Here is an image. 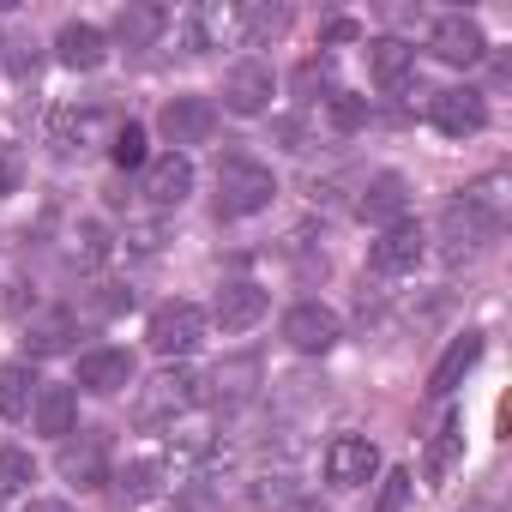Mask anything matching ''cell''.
<instances>
[{"mask_svg":"<svg viewBox=\"0 0 512 512\" xmlns=\"http://www.w3.org/2000/svg\"><path fill=\"white\" fill-rule=\"evenodd\" d=\"M494 235H500V205L488 187L446 199V211H440V253L446 260H476Z\"/></svg>","mask_w":512,"mask_h":512,"instance_id":"cell-1","label":"cell"},{"mask_svg":"<svg viewBox=\"0 0 512 512\" xmlns=\"http://www.w3.org/2000/svg\"><path fill=\"white\" fill-rule=\"evenodd\" d=\"M278 199V175L253 157H223L217 163V217H253Z\"/></svg>","mask_w":512,"mask_h":512,"instance_id":"cell-2","label":"cell"},{"mask_svg":"<svg viewBox=\"0 0 512 512\" xmlns=\"http://www.w3.org/2000/svg\"><path fill=\"white\" fill-rule=\"evenodd\" d=\"M199 338H205V314H199L193 302H163V308L151 314V326H145V344H151L157 356H187Z\"/></svg>","mask_w":512,"mask_h":512,"instance_id":"cell-3","label":"cell"},{"mask_svg":"<svg viewBox=\"0 0 512 512\" xmlns=\"http://www.w3.org/2000/svg\"><path fill=\"white\" fill-rule=\"evenodd\" d=\"M428 121H434L446 139H470V133L488 127V103H482V91L452 85V91H434V97H428Z\"/></svg>","mask_w":512,"mask_h":512,"instance_id":"cell-4","label":"cell"},{"mask_svg":"<svg viewBox=\"0 0 512 512\" xmlns=\"http://www.w3.org/2000/svg\"><path fill=\"white\" fill-rule=\"evenodd\" d=\"M338 338H344V326H338V314H332L326 302H296V308L284 314V344L302 350V356H326Z\"/></svg>","mask_w":512,"mask_h":512,"instance_id":"cell-5","label":"cell"},{"mask_svg":"<svg viewBox=\"0 0 512 512\" xmlns=\"http://www.w3.org/2000/svg\"><path fill=\"white\" fill-rule=\"evenodd\" d=\"M428 49H434V61H446V67H476V61L488 55V37H482V25H476V19L446 13V19H434Z\"/></svg>","mask_w":512,"mask_h":512,"instance_id":"cell-6","label":"cell"},{"mask_svg":"<svg viewBox=\"0 0 512 512\" xmlns=\"http://www.w3.org/2000/svg\"><path fill=\"white\" fill-rule=\"evenodd\" d=\"M374 470H380V446L368 434H338L326 446V482L332 488H362V482H374Z\"/></svg>","mask_w":512,"mask_h":512,"instance_id":"cell-7","label":"cell"},{"mask_svg":"<svg viewBox=\"0 0 512 512\" xmlns=\"http://www.w3.org/2000/svg\"><path fill=\"white\" fill-rule=\"evenodd\" d=\"M157 127H163V139L175 151L181 145H205L217 133V109H211V97H169L163 115H157Z\"/></svg>","mask_w":512,"mask_h":512,"instance_id":"cell-8","label":"cell"},{"mask_svg":"<svg viewBox=\"0 0 512 512\" xmlns=\"http://www.w3.org/2000/svg\"><path fill=\"white\" fill-rule=\"evenodd\" d=\"M199 398H205V380H199L193 368H163V374L151 380L145 404H139V422H163V416H175V410H193Z\"/></svg>","mask_w":512,"mask_h":512,"instance_id":"cell-9","label":"cell"},{"mask_svg":"<svg viewBox=\"0 0 512 512\" xmlns=\"http://www.w3.org/2000/svg\"><path fill=\"white\" fill-rule=\"evenodd\" d=\"M272 91H278V79H272L266 61H241L223 79V109L229 115H266L272 109Z\"/></svg>","mask_w":512,"mask_h":512,"instance_id":"cell-10","label":"cell"},{"mask_svg":"<svg viewBox=\"0 0 512 512\" xmlns=\"http://www.w3.org/2000/svg\"><path fill=\"white\" fill-rule=\"evenodd\" d=\"M422 253H428V235L404 217V223H392L380 241H374V253H368V266L380 272V278H404V272H416L422 266Z\"/></svg>","mask_w":512,"mask_h":512,"instance_id":"cell-11","label":"cell"},{"mask_svg":"<svg viewBox=\"0 0 512 512\" xmlns=\"http://www.w3.org/2000/svg\"><path fill=\"white\" fill-rule=\"evenodd\" d=\"M356 217H362V223H386V229L404 223V217H410V181L392 175V169L374 175V181L362 187V199H356Z\"/></svg>","mask_w":512,"mask_h":512,"instance_id":"cell-12","label":"cell"},{"mask_svg":"<svg viewBox=\"0 0 512 512\" xmlns=\"http://www.w3.org/2000/svg\"><path fill=\"white\" fill-rule=\"evenodd\" d=\"M211 320H217L223 332H247V326H260V320H266V290H260V284H247V278L223 284V290H217V302H211Z\"/></svg>","mask_w":512,"mask_h":512,"instance_id":"cell-13","label":"cell"},{"mask_svg":"<svg viewBox=\"0 0 512 512\" xmlns=\"http://www.w3.org/2000/svg\"><path fill=\"white\" fill-rule=\"evenodd\" d=\"M187 193H193V163H187V151H163V157L145 163V199H151V205H181Z\"/></svg>","mask_w":512,"mask_h":512,"instance_id":"cell-14","label":"cell"},{"mask_svg":"<svg viewBox=\"0 0 512 512\" xmlns=\"http://www.w3.org/2000/svg\"><path fill=\"white\" fill-rule=\"evenodd\" d=\"M61 476L67 482H79V488H97V482H109V446H103V434H67L61 440Z\"/></svg>","mask_w":512,"mask_h":512,"instance_id":"cell-15","label":"cell"},{"mask_svg":"<svg viewBox=\"0 0 512 512\" xmlns=\"http://www.w3.org/2000/svg\"><path fill=\"white\" fill-rule=\"evenodd\" d=\"M79 386L97 398H115L121 386H133V356L127 350H85L79 356Z\"/></svg>","mask_w":512,"mask_h":512,"instance_id":"cell-16","label":"cell"},{"mask_svg":"<svg viewBox=\"0 0 512 512\" xmlns=\"http://www.w3.org/2000/svg\"><path fill=\"white\" fill-rule=\"evenodd\" d=\"M55 55H61V67H73V73H97V67L109 61V37H103L97 25H61Z\"/></svg>","mask_w":512,"mask_h":512,"instance_id":"cell-17","label":"cell"},{"mask_svg":"<svg viewBox=\"0 0 512 512\" xmlns=\"http://www.w3.org/2000/svg\"><path fill=\"white\" fill-rule=\"evenodd\" d=\"M476 362H482V332H464V338H452V344H446V356H440V362H434V374H428V392H434V398L458 392V380H464Z\"/></svg>","mask_w":512,"mask_h":512,"instance_id":"cell-18","label":"cell"},{"mask_svg":"<svg viewBox=\"0 0 512 512\" xmlns=\"http://www.w3.org/2000/svg\"><path fill=\"white\" fill-rule=\"evenodd\" d=\"M31 410H37V434H49V440L79 434V392L73 386H43Z\"/></svg>","mask_w":512,"mask_h":512,"instance_id":"cell-19","label":"cell"},{"mask_svg":"<svg viewBox=\"0 0 512 512\" xmlns=\"http://www.w3.org/2000/svg\"><path fill=\"white\" fill-rule=\"evenodd\" d=\"M241 13H247V7H217V0H211V7H199V13L187 19V43H193V49H223V43H235V37H241Z\"/></svg>","mask_w":512,"mask_h":512,"instance_id":"cell-20","label":"cell"},{"mask_svg":"<svg viewBox=\"0 0 512 512\" xmlns=\"http://www.w3.org/2000/svg\"><path fill=\"white\" fill-rule=\"evenodd\" d=\"M368 67H374V85L404 91L410 73H416V49H410L404 37H380V43H368Z\"/></svg>","mask_w":512,"mask_h":512,"instance_id":"cell-21","label":"cell"},{"mask_svg":"<svg viewBox=\"0 0 512 512\" xmlns=\"http://www.w3.org/2000/svg\"><path fill=\"white\" fill-rule=\"evenodd\" d=\"M37 392H43V380H37V368H31V362H7V368H0V416H7V422L31 416Z\"/></svg>","mask_w":512,"mask_h":512,"instance_id":"cell-22","label":"cell"},{"mask_svg":"<svg viewBox=\"0 0 512 512\" xmlns=\"http://www.w3.org/2000/svg\"><path fill=\"white\" fill-rule=\"evenodd\" d=\"M163 25H169V13H163V7H145V0H127V7L115 13V37H121L127 49H151V43L163 37Z\"/></svg>","mask_w":512,"mask_h":512,"instance_id":"cell-23","label":"cell"},{"mask_svg":"<svg viewBox=\"0 0 512 512\" xmlns=\"http://www.w3.org/2000/svg\"><path fill=\"white\" fill-rule=\"evenodd\" d=\"M458 458H464V416H446L428 440V482H446L458 470Z\"/></svg>","mask_w":512,"mask_h":512,"instance_id":"cell-24","label":"cell"},{"mask_svg":"<svg viewBox=\"0 0 512 512\" xmlns=\"http://www.w3.org/2000/svg\"><path fill=\"white\" fill-rule=\"evenodd\" d=\"M97 133V109H61L55 115V127H49V139H55V151L61 157H73V151H85V139Z\"/></svg>","mask_w":512,"mask_h":512,"instance_id":"cell-25","label":"cell"},{"mask_svg":"<svg viewBox=\"0 0 512 512\" xmlns=\"http://www.w3.org/2000/svg\"><path fill=\"white\" fill-rule=\"evenodd\" d=\"M73 332H79V320L61 308V314H43L37 326H31V356H61V350H73Z\"/></svg>","mask_w":512,"mask_h":512,"instance_id":"cell-26","label":"cell"},{"mask_svg":"<svg viewBox=\"0 0 512 512\" xmlns=\"http://www.w3.org/2000/svg\"><path fill=\"white\" fill-rule=\"evenodd\" d=\"M253 380H260V362H253V356H241V362H223L217 374H211V398H223V404H241L247 392H253Z\"/></svg>","mask_w":512,"mask_h":512,"instance_id":"cell-27","label":"cell"},{"mask_svg":"<svg viewBox=\"0 0 512 512\" xmlns=\"http://www.w3.org/2000/svg\"><path fill=\"white\" fill-rule=\"evenodd\" d=\"M31 482H37V464H31V452L7 446V452H0V506H7V500H19Z\"/></svg>","mask_w":512,"mask_h":512,"instance_id":"cell-28","label":"cell"},{"mask_svg":"<svg viewBox=\"0 0 512 512\" xmlns=\"http://www.w3.org/2000/svg\"><path fill=\"white\" fill-rule=\"evenodd\" d=\"M284 31H290V13L284 7H253V13H241V43H272Z\"/></svg>","mask_w":512,"mask_h":512,"instance_id":"cell-29","label":"cell"},{"mask_svg":"<svg viewBox=\"0 0 512 512\" xmlns=\"http://www.w3.org/2000/svg\"><path fill=\"white\" fill-rule=\"evenodd\" d=\"M115 488H121V500H151V494L163 488V464L139 458V464H127V470L115 476Z\"/></svg>","mask_w":512,"mask_h":512,"instance_id":"cell-30","label":"cell"},{"mask_svg":"<svg viewBox=\"0 0 512 512\" xmlns=\"http://www.w3.org/2000/svg\"><path fill=\"white\" fill-rule=\"evenodd\" d=\"M109 157H115V169H145V163H151V157H145V127H133V121H127V127L115 133Z\"/></svg>","mask_w":512,"mask_h":512,"instance_id":"cell-31","label":"cell"},{"mask_svg":"<svg viewBox=\"0 0 512 512\" xmlns=\"http://www.w3.org/2000/svg\"><path fill=\"white\" fill-rule=\"evenodd\" d=\"M332 127H338V133L368 127V97H356V91H332Z\"/></svg>","mask_w":512,"mask_h":512,"instance_id":"cell-32","label":"cell"},{"mask_svg":"<svg viewBox=\"0 0 512 512\" xmlns=\"http://www.w3.org/2000/svg\"><path fill=\"white\" fill-rule=\"evenodd\" d=\"M103 253H109V235L97 223H79V235H73V266H103Z\"/></svg>","mask_w":512,"mask_h":512,"instance_id":"cell-33","label":"cell"},{"mask_svg":"<svg viewBox=\"0 0 512 512\" xmlns=\"http://www.w3.org/2000/svg\"><path fill=\"white\" fill-rule=\"evenodd\" d=\"M410 482H416L410 470H392V476L380 482V500H374V512H404V506H410Z\"/></svg>","mask_w":512,"mask_h":512,"instance_id":"cell-34","label":"cell"},{"mask_svg":"<svg viewBox=\"0 0 512 512\" xmlns=\"http://www.w3.org/2000/svg\"><path fill=\"white\" fill-rule=\"evenodd\" d=\"M296 91H302V97L332 91V61H326V55H320V61H302V67H296Z\"/></svg>","mask_w":512,"mask_h":512,"instance_id":"cell-35","label":"cell"},{"mask_svg":"<svg viewBox=\"0 0 512 512\" xmlns=\"http://www.w3.org/2000/svg\"><path fill=\"white\" fill-rule=\"evenodd\" d=\"M169 512H211V494H205V488H193V494H175V500H169Z\"/></svg>","mask_w":512,"mask_h":512,"instance_id":"cell-36","label":"cell"},{"mask_svg":"<svg viewBox=\"0 0 512 512\" xmlns=\"http://www.w3.org/2000/svg\"><path fill=\"white\" fill-rule=\"evenodd\" d=\"M13 187H19V157H13V151H0V199H7Z\"/></svg>","mask_w":512,"mask_h":512,"instance_id":"cell-37","label":"cell"},{"mask_svg":"<svg viewBox=\"0 0 512 512\" xmlns=\"http://www.w3.org/2000/svg\"><path fill=\"white\" fill-rule=\"evenodd\" d=\"M356 37H362L356 19H332V25H326V43H356Z\"/></svg>","mask_w":512,"mask_h":512,"instance_id":"cell-38","label":"cell"},{"mask_svg":"<svg viewBox=\"0 0 512 512\" xmlns=\"http://www.w3.org/2000/svg\"><path fill=\"white\" fill-rule=\"evenodd\" d=\"M37 512H49V506H37Z\"/></svg>","mask_w":512,"mask_h":512,"instance_id":"cell-39","label":"cell"}]
</instances>
